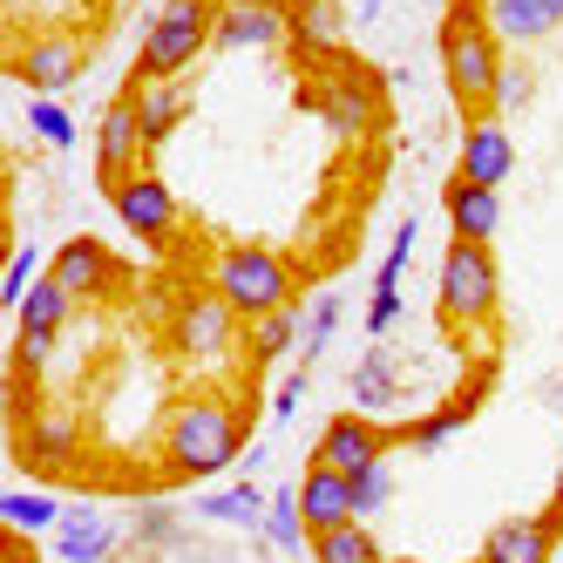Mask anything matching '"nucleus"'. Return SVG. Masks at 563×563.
<instances>
[{
	"instance_id": "30",
	"label": "nucleus",
	"mask_w": 563,
	"mask_h": 563,
	"mask_svg": "<svg viewBox=\"0 0 563 563\" xmlns=\"http://www.w3.org/2000/svg\"><path fill=\"white\" fill-rule=\"evenodd\" d=\"M340 8H333V0H306V8L292 14V34H299V42L306 48H340Z\"/></svg>"
},
{
	"instance_id": "32",
	"label": "nucleus",
	"mask_w": 563,
	"mask_h": 563,
	"mask_svg": "<svg viewBox=\"0 0 563 563\" xmlns=\"http://www.w3.org/2000/svg\"><path fill=\"white\" fill-rule=\"evenodd\" d=\"M27 123H34V136H42L48 150H68V143H75V115H68L55 96H34V102H27Z\"/></svg>"
},
{
	"instance_id": "26",
	"label": "nucleus",
	"mask_w": 563,
	"mask_h": 563,
	"mask_svg": "<svg viewBox=\"0 0 563 563\" xmlns=\"http://www.w3.org/2000/svg\"><path fill=\"white\" fill-rule=\"evenodd\" d=\"M312 556L319 563H387L380 556V543H374V530H367V522H340V530H319L312 537Z\"/></svg>"
},
{
	"instance_id": "27",
	"label": "nucleus",
	"mask_w": 563,
	"mask_h": 563,
	"mask_svg": "<svg viewBox=\"0 0 563 563\" xmlns=\"http://www.w3.org/2000/svg\"><path fill=\"white\" fill-rule=\"evenodd\" d=\"M258 537H265L272 550H286V556L312 543V530H306V509H299V482L272 496V509H265V530H258Z\"/></svg>"
},
{
	"instance_id": "40",
	"label": "nucleus",
	"mask_w": 563,
	"mask_h": 563,
	"mask_svg": "<svg viewBox=\"0 0 563 563\" xmlns=\"http://www.w3.org/2000/svg\"><path fill=\"white\" fill-rule=\"evenodd\" d=\"M272 8H278V14H299V8H306V0H272Z\"/></svg>"
},
{
	"instance_id": "21",
	"label": "nucleus",
	"mask_w": 563,
	"mask_h": 563,
	"mask_svg": "<svg viewBox=\"0 0 563 563\" xmlns=\"http://www.w3.org/2000/svg\"><path fill=\"white\" fill-rule=\"evenodd\" d=\"M109 550H115V530H109L96 509H68L55 522V556L62 563H102Z\"/></svg>"
},
{
	"instance_id": "11",
	"label": "nucleus",
	"mask_w": 563,
	"mask_h": 563,
	"mask_svg": "<svg viewBox=\"0 0 563 563\" xmlns=\"http://www.w3.org/2000/svg\"><path fill=\"white\" fill-rule=\"evenodd\" d=\"M109 205H115V218H123L143 245H164V238L177 231V197H170V184L164 177H150V170H136V177H123L109 190Z\"/></svg>"
},
{
	"instance_id": "17",
	"label": "nucleus",
	"mask_w": 563,
	"mask_h": 563,
	"mask_svg": "<svg viewBox=\"0 0 563 563\" xmlns=\"http://www.w3.org/2000/svg\"><path fill=\"white\" fill-rule=\"evenodd\" d=\"M299 509H306V530L319 537V530H340V522H353V475H340V468H306V482H299Z\"/></svg>"
},
{
	"instance_id": "38",
	"label": "nucleus",
	"mask_w": 563,
	"mask_h": 563,
	"mask_svg": "<svg viewBox=\"0 0 563 563\" xmlns=\"http://www.w3.org/2000/svg\"><path fill=\"white\" fill-rule=\"evenodd\" d=\"M238 462H245V468H252V475H258V468H265V462H272V449H265V441H252V449H245V455H238Z\"/></svg>"
},
{
	"instance_id": "10",
	"label": "nucleus",
	"mask_w": 563,
	"mask_h": 563,
	"mask_svg": "<svg viewBox=\"0 0 563 563\" xmlns=\"http://www.w3.org/2000/svg\"><path fill=\"white\" fill-rule=\"evenodd\" d=\"M48 272H55V286H62L75 306H102L115 286H123V265H115L109 245H96V238H68Z\"/></svg>"
},
{
	"instance_id": "31",
	"label": "nucleus",
	"mask_w": 563,
	"mask_h": 563,
	"mask_svg": "<svg viewBox=\"0 0 563 563\" xmlns=\"http://www.w3.org/2000/svg\"><path fill=\"white\" fill-rule=\"evenodd\" d=\"M415 238H421L415 218L394 224V245H387V258H380V272H374V292H400V272H408V258H415Z\"/></svg>"
},
{
	"instance_id": "7",
	"label": "nucleus",
	"mask_w": 563,
	"mask_h": 563,
	"mask_svg": "<svg viewBox=\"0 0 563 563\" xmlns=\"http://www.w3.org/2000/svg\"><path fill=\"white\" fill-rule=\"evenodd\" d=\"M82 68H89V48L75 42L68 27H42L34 42L14 55V75L34 89V96H62V89H75L82 82Z\"/></svg>"
},
{
	"instance_id": "43",
	"label": "nucleus",
	"mask_w": 563,
	"mask_h": 563,
	"mask_svg": "<svg viewBox=\"0 0 563 563\" xmlns=\"http://www.w3.org/2000/svg\"><path fill=\"white\" fill-rule=\"evenodd\" d=\"M468 563H489V556H468Z\"/></svg>"
},
{
	"instance_id": "2",
	"label": "nucleus",
	"mask_w": 563,
	"mask_h": 563,
	"mask_svg": "<svg viewBox=\"0 0 563 563\" xmlns=\"http://www.w3.org/2000/svg\"><path fill=\"white\" fill-rule=\"evenodd\" d=\"M441 75H449V96H455V109L468 115V123L489 115L496 75H503V42H496V27L475 8H455L449 21H441Z\"/></svg>"
},
{
	"instance_id": "35",
	"label": "nucleus",
	"mask_w": 563,
	"mask_h": 563,
	"mask_svg": "<svg viewBox=\"0 0 563 563\" xmlns=\"http://www.w3.org/2000/svg\"><path fill=\"white\" fill-rule=\"evenodd\" d=\"M522 102H530V68H522V62H503V75H496V102H489V115H516Z\"/></svg>"
},
{
	"instance_id": "28",
	"label": "nucleus",
	"mask_w": 563,
	"mask_h": 563,
	"mask_svg": "<svg viewBox=\"0 0 563 563\" xmlns=\"http://www.w3.org/2000/svg\"><path fill=\"white\" fill-rule=\"evenodd\" d=\"M340 312H346V299H340V292H319V299H312V312H306V333H299L306 367H312V360L333 346V333H340Z\"/></svg>"
},
{
	"instance_id": "13",
	"label": "nucleus",
	"mask_w": 563,
	"mask_h": 563,
	"mask_svg": "<svg viewBox=\"0 0 563 563\" xmlns=\"http://www.w3.org/2000/svg\"><path fill=\"white\" fill-rule=\"evenodd\" d=\"M14 319H21V367H34V360H48L55 333L75 319V299L55 286V272H42V278H34V292L14 306Z\"/></svg>"
},
{
	"instance_id": "41",
	"label": "nucleus",
	"mask_w": 563,
	"mask_h": 563,
	"mask_svg": "<svg viewBox=\"0 0 563 563\" xmlns=\"http://www.w3.org/2000/svg\"><path fill=\"white\" fill-rule=\"evenodd\" d=\"M550 509H556V516H563V475H556V503H550Z\"/></svg>"
},
{
	"instance_id": "15",
	"label": "nucleus",
	"mask_w": 563,
	"mask_h": 563,
	"mask_svg": "<svg viewBox=\"0 0 563 563\" xmlns=\"http://www.w3.org/2000/svg\"><path fill=\"white\" fill-rule=\"evenodd\" d=\"M556 537H563V516L556 509H543V516H509V522H496V530L482 537V556H489V563H550Z\"/></svg>"
},
{
	"instance_id": "42",
	"label": "nucleus",
	"mask_w": 563,
	"mask_h": 563,
	"mask_svg": "<svg viewBox=\"0 0 563 563\" xmlns=\"http://www.w3.org/2000/svg\"><path fill=\"white\" fill-rule=\"evenodd\" d=\"M387 563H421V556H387Z\"/></svg>"
},
{
	"instance_id": "4",
	"label": "nucleus",
	"mask_w": 563,
	"mask_h": 563,
	"mask_svg": "<svg viewBox=\"0 0 563 563\" xmlns=\"http://www.w3.org/2000/svg\"><path fill=\"white\" fill-rule=\"evenodd\" d=\"M441 319L449 327H489L496 319V299H503V278H496V258L489 245H468V238H455L449 252H441Z\"/></svg>"
},
{
	"instance_id": "6",
	"label": "nucleus",
	"mask_w": 563,
	"mask_h": 563,
	"mask_svg": "<svg viewBox=\"0 0 563 563\" xmlns=\"http://www.w3.org/2000/svg\"><path fill=\"white\" fill-rule=\"evenodd\" d=\"M299 102H306L340 143H360V136L380 123V102H374V89H367V75H312Z\"/></svg>"
},
{
	"instance_id": "29",
	"label": "nucleus",
	"mask_w": 563,
	"mask_h": 563,
	"mask_svg": "<svg viewBox=\"0 0 563 563\" xmlns=\"http://www.w3.org/2000/svg\"><path fill=\"white\" fill-rule=\"evenodd\" d=\"M475 400H482V380H475V387L455 400V408H434L428 421H415V428H408V441H415V449H441V441H449V434H455V428L475 415Z\"/></svg>"
},
{
	"instance_id": "39",
	"label": "nucleus",
	"mask_w": 563,
	"mask_h": 563,
	"mask_svg": "<svg viewBox=\"0 0 563 563\" xmlns=\"http://www.w3.org/2000/svg\"><path fill=\"white\" fill-rule=\"evenodd\" d=\"M8 563H27V550H21V537H8Z\"/></svg>"
},
{
	"instance_id": "12",
	"label": "nucleus",
	"mask_w": 563,
	"mask_h": 563,
	"mask_svg": "<svg viewBox=\"0 0 563 563\" xmlns=\"http://www.w3.org/2000/svg\"><path fill=\"white\" fill-rule=\"evenodd\" d=\"M150 143H143V115H136V96H115L109 109H102V123H96V170H102V184L115 190L123 177H136V156H143Z\"/></svg>"
},
{
	"instance_id": "14",
	"label": "nucleus",
	"mask_w": 563,
	"mask_h": 563,
	"mask_svg": "<svg viewBox=\"0 0 563 563\" xmlns=\"http://www.w3.org/2000/svg\"><path fill=\"white\" fill-rule=\"evenodd\" d=\"M509 170H516V143H509V130H503V115H475V123L462 130V156H455V177L503 190V184H509Z\"/></svg>"
},
{
	"instance_id": "23",
	"label": "nucleus",
	"mask_w": 563,
	"mask_h": 563,
	"mask_svg": "<svg viewBox=\"0 0 563 563\" xmlns=\"http://www.w3.org/2000/svg\"><path fill=\"white\" fill-rule=\"evenodd\" d=\"M299 333H306V319H299L292 306H278V312H258L252 327H245V353H252L258 367H265V360L292 353V346H299Z\"/></svg>"
},
{
	"instance_id": "18",
	"label": "nucleus",
	"mask_w": 563,
	"mask_h": 563,
	"mask_svg": "<svg viewBox=\"0 0 563 563\" xmlns=\"http://www.w3.org/2000/svg\"><path fill=\"white\" fill-rule=\"evenodd\" d=\"M489 27H496V42L530 48L563 27V0H489Z\"/></svg>"
},
{
	"instance_id": "36",
	"label": "nucleus",
	"mask_w": 563,
	"mask_h": 563,
	"mask_svg": "<svg viewBox=\"0 0 563 563\" xmlns=\"http://www.w3.org/2000/svg\"><path fill=\"white\" fill-rule=\"evenodd\" d=\"M34 265H42V252H34V245H14V258H8V286H0V299H8V306H21V299L34 292Z\"/></svg>"
},
{
	"instance_id": "24",
	"label": "nucleus",
	"mask_w": 563,
	"mask_h": 563,
	"mask_svg": "<svg viewBox=\"0 0 563 563\" xmlns=\"http://www.w3.org/2000/svg\"><path fill=\"white\" fill-rule=\"evenodd\" d=\"M68 509L55 503V496H42V489H8L0 496V522H8L14 537H42V530H55Z\"/></svg>"
},
{
	"instance_id": "22",
	"label": "nucleus",
	"mask_w": 563,
	"mask_h": 563,
	"mask_svg": "<svg viewBox=\"0 0 563 563\" xmlns=\"http://www.w3.org/2000/svg\"><path fill=\"white\" fill-rule=\"evenodd\" d=\"M353 400H360V415L400 408V374H394V353H387V346H367V353H360V367H353Z\"/></svg>"
},
{
	"instance_id": "20",
	"label": "nucleus",
	"mask_w": 563,
	"mask_h": 563,
	"mask_svg": "<svg viewBox=\"0 0 563 563\" xmlns=\"http://www.w3.org/2000/svg\"><path fill=\"white\" fill-rule=\"evenodd\" d=\"M130 96H136L143 143H150V150H156V143H170V136H177V123L190 115V89H184V75H177V82H136Z\"/></svg>"
},
{
	"instance_id": "3",
	"label": "nucleus",
	"mask_w": 563,
	"mask_h": 563,
	"mask_svg": "<svg viewBox=\"0 0 563 563\" xmlns=\"http://www.w3.org/2000/svg\"><path fill=\"white\" fill-rule=\"evenodd\" d=\"M218 34V8L211 0H164L143 34V55H136V82H177V75L205 55V42Z\"/></svg>"
},
{
	"instance_id": "8",
	"label": "nucleus",
	"mask_w": 563,
	"mask_h": 563,
	"mask_svg": "<svg viewBox=\"0 0 563 563\" xmlns=\"http://www.w3.org/2000/svg\"><path fill=\"white\" fill-rule=\"evenodd\" d=\"M312 462L340 468V475H360V468L387 462V428L374 415H333L327 428H319V441H312Z\"/></svg>"
},
{
	"instance_id": "9",
	"label": "nucleus",
	"mask_w": 563,
	"mask_h": 563,
	"mask_svg": "<svg viewBox=\"0 0 563 563\" xmlns=\"http://www.w3.org/2000/svg\"><path fill=\"white\" fill-rule=\"evenodd\" d=\"M170 340H177V353H190V360L231 353V340H238V306H231L224 292H190V299L177 306Z\"/></svg>"
},
{
	"instance_id": "25",
	"label": "nucleus",
	"mask_w": 563,
	"mask_h": 563,
	"mask_svg": "<svg viewBox=\"0 0 563 563\" xmlns=\"http://www.w3.org/2000/svg\"><path fill=\"white\" fill-rule=\"evenodd\" d=\"M272 496H258V482H231V489L205 496V522H238V530H265Z\"/></svg>"
},
{
	"instance_id": "1",
	"label": "nucleus",
	"mask_w": 563,
	"mask_h": 563,
	"mask_svg": "<svg viewBox=\"0 0 563 563\" xmlns=\"http://www.w3.org/2000/svg\"><path fill=\"white\" fill-rule=\"evenodd\" d=\"M245 455V415L218 394H190L170 408V428H164V468L170 482H190V475H218Z\"/></svg>"
},
{
	"instance_id": "34",
	"label": "nucleus",
	"mask_w": 563,
	"mask_h": 563,
	"mask_svg": "<svg viewBox=\"0 0 563 563\" xmlns=\"http://www.w3.org/2000/svg\"><path fill=\"white\" fill-rule=\"evenodd\" d=\"M27 449L42 455V462H62L75 449V421L68 415H42V421H34V434H27Z\"/></svg>"
},
{
	"instance_id": "19",
	"label": "nucleus",
	"mask_w": 563,
	"mask_h": 563,
	"mask_svg": "<svg viewBox=\"0 0 563 563\" xmlns=\"http://www.w3.org/2000/svg\"><path fill=\"white\" fill-rule=\"evenodd\" d=\"M449 224H455V238H468V245H489L496 224H503V197H496L489 184L455 177V184H449Z\"/></svg>"
},
{
	"instance_id": "33",
	"label": "nucleus",
	"mask_w": 563,
	"mask_h": 563,
	"mask_svg": "<svg viewBox=\"0 0 563 563\" xmlns=\"http://www.w3.org/2000/svg\"><path fill=\"white\" fill-rule=\"evenodd\" d=\"M387 496H394L387 462H374V468H360V475H353V516H360V522H374V516L387 509Z\"/></svg>"
},
{
	"instance_id": "37",
	"label": "nucleus",
	"mask_w": 563,
	"mask_h": 563,
	"mask_svg": "<svg viewBox=\"0 0 563 563\" xmlns=\"http://www.w3.org/2000/svg\"><path fill=\"white\" fill-rule=\"evenodd\" d=\"M299 400H306V374L278 380V394H272V421H292V415H299Z\"/></svg>"
},
{
	"instance_id": "16",
	"label": "nucleus",
	"mask_w": 563,
	"mask_h": 563,
	"mask_svg": "<svg viewBox=\"0 0 563 563\" xmlns=\"http://www.w3.org/2000/svg\"><path fill=\"white\" fill-rule=\"evenodd\" d=\"M278 34H286V14H278L272 0H224L211 48H272Z\"/></svg>"
},
{
	"instance_id": "5",
	"label": "nucleus",
	"mask_w": 563,
	"mask_h": 563,
	"mask_svg": "<svg viewBox=\"0 0 563 563\" xmlns=\"http://www.w3.org/2000/svg\"><path fill=\"white\" fill-rule=\"evenodd\" d=\"M218 292L238 306V319H258V312L292 306L299 278H292V265H286V258L265 252V245H231V252L218 258Z\"/></svg>"
}]
</instances>
